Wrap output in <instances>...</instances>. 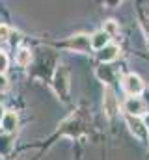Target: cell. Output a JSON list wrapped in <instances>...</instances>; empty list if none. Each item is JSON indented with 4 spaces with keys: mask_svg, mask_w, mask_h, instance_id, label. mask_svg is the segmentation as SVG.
<instances>
[{
    "mask_svg": "<svg viewBox=\"0 0 149 160\" xmlns=\"http://www.w3.org/2000/svg\"><path fill=\"white\" fill-rule=\"evenodd\" d=\"M67 47L73 48L74 52H82V54H86V52L91 50V38L86 36V34H74L73 38H69Z\"/></svg>",
    "mask_w": 149,
    "mask_h": 160,
    "instance_id": "cell-1",
    "label": "cell"
},
{
    "mask_svg": "<svg viewBox=\"0 0 149 160\" xmlns=\"http://www.w3.org/2000/svg\"><path fill=\"white\" fill-rule=\"evenodd\" d=\"M123 89H125L131 97H136V95H140V93L144 91V82H142V78H140L138 75L131 73V75H127V77L123 78Z\"/></svg>",
    "mask_w": 149,
    "mask_h": 160,
    "instance_id": "cell-2",
    "label": "cell"
},
{
    "mask_svg": "<svg viewBox=\"0 0 149 160\" xmlns=\"http://www.w3.org/2000/svg\"><path fill=\"white\" fill-rule=\"evenodd\" d=\"M105 112H106V116L108 118H114L116 114H117V110H119V102H117V99H116V93L112 91V88H105Z\"/></svg>",
    "mask_w": 149,
    "mask_h": 160,
    "instance_id": "cell-3",
    "label": "cell"
},
{
    "mask_svg": "<svg viewBox=\"0 0 149 160\" xmlns=\"http://www.w3.org/2000/svg\"><path fill=\"white\" fill-rule=\"evenodd\" d=\"M125 112H127V116L140 118V116L146 112V104H144L138 97H129V99L125 101Z\"/></svg>",
    "mask_w": 149,
    "mask_h": 160,
    "instance_id": "cell-4",
    "label": "cell"
},
{
    "mask_svg": "<svg viewBox=\"0 0 149 160\" xmlns=\"http://www.w3.org/2000/svg\"><path fill=\"white\" fill-rule=\"evenodd\" d=\"M127 125L131 128V132L136 136V138H146L147 136V130L144 127V121L140 118H132V116H127Z\"/></svg>",
    "mask_w": 149,
    "mask_h": 160,
    "instance_id": "cell-5",
    "label": "cell"
},
{
    "mask_svg": "<svg viewBox=\"0 0 149 160\" xmlns=\"http://www.w3.org/2000/svg\"><path fill=\"white\" fill-rule=\"evenodd\" d=\"M119 56V47L117 45H106L103 50H99V60L103 63H108L112 60H116Z\"/></svg>",
    "mask_w": 149,
    "mask_h": 160,
    "instance_id": "cell-6",
    "label": "cell"
},
{
    "mask_svg": "<svg viewBox=\"0 0 149 160\" xmlns=\"http://www.w3.org/2000/svg\"><path fill=\"white\" fill-rule=\"evenodd\" d=\"M17 123H19V118H17L15 112H6V116L2 119V127H4L6 132H13L17 128Z\"/></svg>",
    "mask_w": 149,
    "mask_h": 160,
    "instance_id": "cell-7",
    "label": "cell"
},
{
    "mask_svg": "<svg viewBox=\"0 0 149 160\" xmlns=\"http://www.w3.org/2000/svg\"><path fill=\"white\" fill-rule=\"evenodd\" d=\"M108 36L101 30V32H97V34H93L91 36V48H97V50H103L106 45H108Z\"/></svg>",
    "mask_w": 149,
    "mask_h": 160,
    "instance_id": "cell-8",
    "label": "cell"
},
{
    "mask_svg": "<svg viewBox=\"0 0 149 160\" xmlns=\"http://www.w3.org/2000/svg\"><path fill=\"white\" fill-rule=\"evenodd\" d=\"M30 58H32V56H30V50H28V48H21V50L17 52V58H15V60H17V63H19L21 67H26V65L30 63Z\"/></svg>",
    "mask_w": 149,
    "mask_h": 160,
    "instance_id": "cell-9",
    "label": "cell"
},
{
    "mask_svg": "<svg viewBox=\"0 0 149 160\" xmlns=\"http://www.w3.org/2000/svg\"><path fill=\"white\" fill-rule=\"evenodd\" d=\"M103 32H105L108 38H114V36H117V34H119V26H117V22H116V21H106V22H105Z\"/></svg>",
    "mask_w": 149,
    "mask_h": 160,
    "instance_id": "cell-10",
    "label": "cell"
},
{
    "mask_svg": "<svg viewBox=\"0 0 149 160\" xmlns=\"http://www.w3.org/2000/svg\"><path fill=\"white\" fill-rule=\"evenodd\" d=\"M9 34H11L9 26L8 24H0V41H8L9 39Z\"/></svg>",
    "mask_w": 149,
    "mask_h": 160,
    "instance_id": "cell-11",
    "label": "cell"
},
{
    "mask_svg": "<svg viewBox=\"0 0 149 160\" xmlns=\"http://www.w3.org/2000/svg\"><path fill=\"white\" fill-rule=\"evenodd\" d=\"M6 69H8V56L0 50V75H4Z\"/></svg>",
    "mask_w": 149,
    "mask_h": 160,
    "instance_id": "cell-12",
    "label": "cell"
},
{
    "mask_svg": "<svg viewBox=\"0 0 149 160\" xmlns=\"http://www.w3.org/2000/svg\"><path fill=\"white\" fill-rule=\"evenodd\" d=\"M8 86H9V84H8V78H6L4 75H0V91H6Z\"/></svg>",
    "mask_w": 149,
    "mask_h": 160,
    "instance_id": "cell-13",
    "label": "cell"
},
{
    "mask_svg": "<svg viewBox=\"0 0 149 160\" xmlns=\"http://www.w3.org/2000/svg\"><path fill=\"white\" fill-rule=\"evenodd\" d=\"M4 116H6V112H4V108H2V104H0V121L4 119Z\"/></svg>",
    "mask_w": 149,
    "mask_h": 160,
    "instance_id": "cell-14",
    "label": "cell"
},
{
    "mask_svg": "<svg viewBox=\"0 0 149 160\" xmlns=\"http://www.w3.org/2000/svg\"><path fill=\"white\" fill-rule=\"evenodd\" d=\"M147 138H149V132H147Z\"/></svg>",
    "mask_w": 149,
    "mask_h": 160,
    "instance_id": "cell-15",
    "label": "cell"
}]
</instances>
